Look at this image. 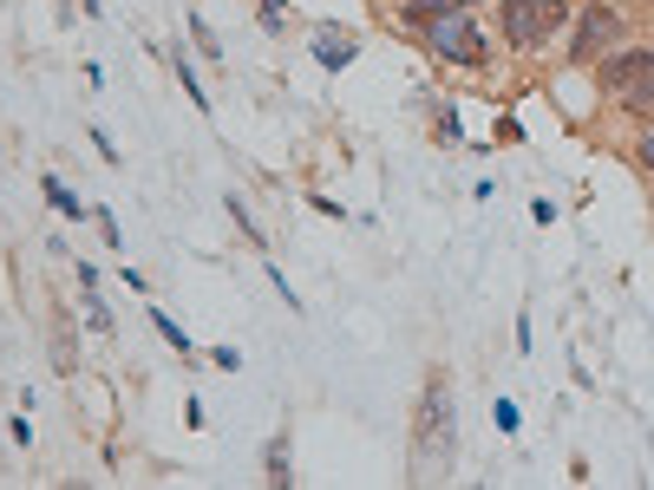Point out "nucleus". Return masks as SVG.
<instances>
[{"mask_svg": "<svg viewBox=\"0 0 654 490\" xmlns=\"http://www.w3.org/2000/svg\"><path fill=\"white\" fill-rule=\"evenodd\" d=\"M157 321V334H164V341L177 346V353H184V360H191V353H197V346H191V334H184V327H177V321H170V314H152Z\"/></svg>", "mask_w": 654, "mask_h": 490, "instance_id": "f8f14e48", "label": "nucleus"}, {"mask_svg": "<svg viewBox=\"0 0 654 490\" xmlns=\"http://www.w3.org/2000/svg\"><path fill=\"white\" fill-rule=\"evenodd\" d=\"M648 66H654V47L603 52V59H596V86H603V92L615 98V92H628V79H635V72H648Z\"/></svg>", "mask_w": 654, "mask_h": 490, "instance_id": "39448f33", "label": "nucleus"}, {"mask_svg": "<svg viewBox=\"0 0 654 490\" xmlns=\"http://www.w3.org/2000/svg\"><path fill=\"white\" fill-rule=\"evenodd\" d=\"M223 209L236 216V229H243V243H250V248H269V243H262V229H255V216H250V209H243V196L230 190V196H223Z\"/></svg>", "mask_w": 654, "mask_h": 490, "instance_id": "9d476101", "label": "nucleus"}, {"mask_svg": "<svg viewBox=\"0 0 654 490\" xmlns=\"http://www.w3.org/2000/svg\"><path fill=\"white\" fill-rule=\"evenodd\" d=\"M615 105H622L628 118L654 125V66H648V72H635V79H628V92H615Z\"/></svg>", "mask_w": 654, "mask_h": 490, "instance_id": "423d86ee", "label": "nucleus"}, {"mask_svg": "<svg viewBox=\"0 0 654 490\" xmlns=\"http://www.w3.org/2000/svg\"><path fill=\"white\" fill-rule=\"evenodd\" d=\"M40 190H47V203L59 209V216H66V223H86V203H79L72 190H66L59 177H40Z\"/></svg>", "mask_w": 654, "mask_h": 490, "instance_id": "1a4fd4ad", "label": "nucleus"}, {"mask_svg": "<svg viewBox=\"0 0 654 490\" xmlns=\"http://www.w3.org/2000/svg\"><path fill=\"white\" fill-rule=\"evenodd\" d=\"M419 40L432 47V59H446V66H485V59H491L485 33H478V20H471V7H446V13H432V20L419 27Z\"/></svg>", "mask_w": 654, "mask_h": 490, "instance_id": "7ed1b4c3", "label": "nucleus"}, {"mask_svg": "<svg viewBox=\"0 0 654 490\" xmlns=\"http://www.w3.org/2000/svg\"><path fill=\"white\" fill-rule=\"evenodd\" d=\"M458 464V399L452 380L432 373L412 405V484H446Z\"/></svg>", "mask_w": 654, "mask_h": 490, "instance_id": "f257e3e1", "label": "nucleus"}, {"mask_svg": "<svg viewBox=\"0 0 654 490\" xmlns=\"http://www.w3.org/2000/svg\"><path fill=\"white\" fill-rule=\"evenodd\" d=\"M170 59H177V86L191 92V105H197V111H209V92H203V86H197V72H191V59H184V47L170 52Z\"/></svg>", "mask_w": 654, "mask_h": 490, "instance_id": "9b49d317", "label": "nucleus"}, {"mask_svg": "<svg viewBox=\"0 0 654 490\" xmlns=\"http://www.w3.org/2000/svg\"><path fill=\"white\" fill-rule=\"evenodd\" d=\"M491 419H498V432H517V405H510V399H498V405H491Z\"/></svg>", "mask_w": 654, "mask_h": 490, "instance_id": "2eb2a0df", "label": "nucleus"}, {"mask_svg": "<svg viewBox=\"0 0 654 490\" xmlns=\"http://www.w3.org/2000/svg\"><path fill=\"white\" fill-rule=\"evenodd\" d=\"M255 13H262V27H269V33H282V20H289V0H255Z\"/></svg>", "mask_w": 654, "mask_h": 490, "instance_id": "ddd939ff", "label": "nucleus"}, {"mask_svg": "<svg viewBox=\"0 0 654 490\" xmlns=\"http://www.w3.org/2000/svg\"><path fill=\"white\" fill-rule=\"evenodd\" d=\"M262 478H269V484H289V478H295V458H289V432H282V439H269V458H262Z\"/></svg>", "mask_w": 654, "mask_h": 490, "instance_id": "6e6552de", "label": "nucleus"}, {"mask_svg": "<svg viewBox=\"0 0 654 490\" xmlns=\"http://www.w3.org/2000/svg\"><path fill=\"white\" fill-rule=\"evenodd\" d=\"M635 164H642V170H654V125H648V138L635 145Z\"/></svg>", "mask_w": 654, "mask_h": 490, "instance_id": "dca6fc26", "label": "nucleus"}, {"mask_svg": "<svg viewBox=\"0 0 654 490\" xmlns=\"http://www.w3.org/2000/svg\"><path fill=\"white\" fill-rule=\"evenodd\" d=\"M86 321H92V327H99V334H111V314H105V301L92 288H86Z\"/></svg>", "mask_w": 654, "mask_h": 490, "instance_id": "4468645a", "label": "nucleus"}, {"mask_svg": "<svg viewBox=\"0 0 654 490\" xmlns=\"http://www.w3.org/2000/svg\"><path fill=\"white\" fill-rule=\"evenodd\" d=\"M569 27V0H498V33L510 52L550 47V33Z\"/></svg>", "mask_w": 654, "mask_h": 490, "instance_id": "f03ea898", "label": "nucleus"}, {"mask_svg": "<svg viewBox=\"0 0 654 490\" xmlns=\"http://www.w3.org/2000/svg\"><path fill=\"white\" fill-rule=\"evenodd\" d=\"M622 33H628V27H622V13L596 0V7H583V13H576V27H569V59H576V66H596V59H603Z\"/></svg>", "mask_w": 654, "mask_h": 490, "instance_id": "20e7f679", "label": "nucleus"}, {"mask_svg": "<svg viewBox=\"0 0 654 490\" xmlns=\"http://www.w3.org/2000/svg\"><path fill=\"white\" fill-rule=\"evenodd\" d=\"M353 40H334V27H321V40H314V59L328 66V72H341V66H353Z\"/></svg>", "mask_w": 654, "mask_h": 490, "instance_id": "0eeeda50", "label": "nucleus"}]
</instances>
